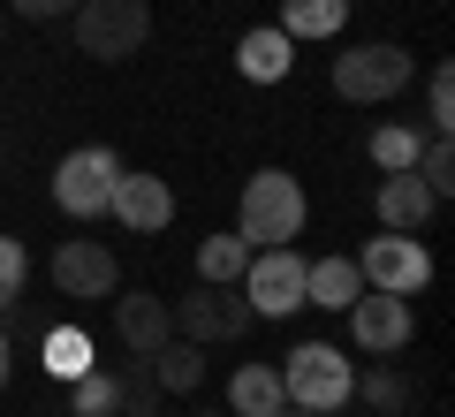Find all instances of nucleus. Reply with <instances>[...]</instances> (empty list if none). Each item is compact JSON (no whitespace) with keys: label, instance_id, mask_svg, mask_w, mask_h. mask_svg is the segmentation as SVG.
Masks as SVG:
<instances>
[{"label":"nucleus","instance_id":"3","mask_svg":"<svg viewBox=\"0 0 455 417\" xmlns=\"http://www.w3.org/2000/svg\"><path fill=\"white\" fill-rule=\"evenodd\" d=\"M410 76H418L410 46H387V38H372V46H349V53L334 61V92L349 99V107H387V99L410 92Z\"/></svg>","mask_w":455,"mask_h":417},{"label":"nucleus","instance_id":"19","mask_svg":"<svg viewBox=\"0 0 455 417\" xmlns=\"http://www.w3.org/2000/svg\"><path fill=\"white\" fill-rule=\"evenodd\" d=\"M349 23V0H281V31L304 46V38H334Z\"/></svg>","mask_w":455,"mask_h":417},{"label":"nucleus","instance_id":"5","mask_svg":"<svg viewBox=\"0 0 455 417\" xmlns=\"http://www.w3.org/2000/svg\"><path fill=\"white\" fill-rule=\"evenodd\" d=\"M114 182H122V160H114L107 145H76L53 167V205H61L68 221H99L107 197H114Z\"/></svg>","mask_w":455,"mask_h":417},{"label":"nucleus","instance_id":"10","mask_svg":"<svg viewBox=\"0 0 455 417\" xmlns=\"http://www.w3.org/2000/svg\"><path fill=\"white\" fill-rule=\"evenodd\" d=\"M410 334H418V311H410V296L364 289L357 304H349V341H357L364 357H403Z\"/></svg>","mask_w":455,"mask_h":417},{"label":"nucleus","instance_id":"29","mask_svg":"<svg viewBox=\"0 0 455 417\" xmlns=\"http://www.w3.org/2000/svg\"><path fill=\"white\" fill-rule=\"evenodd\" d=\"M281 417H334V410H281Z\"/></svg>","mask_w":455,"mask_h":417},{"label":"nucleus","instance_id":"21","mask_svg":"<svg viewBox=\"0 0 455 417\" xmlns=\"http://www.w3.org/2000/svg\"><path fill=\"white\" fill-rule=\"evenodd\" d=\"M243 266H251V243L243 236H205L197 243V281H220V289H235V281H243Z\"/></svg>","mask_w":455,"mask_h":417},{"label":"nucleus","instance_id":"11","mask_svg":"<svg viewBox=\"0 0 455 417\" xmlns=\"http://www.w3.org/2000/svg\"><path fill=\"white\" fill-rule=\"evenodd\" d=\"M107 213H114L122 228H130V236H152V228H167V221H175V190H167L160 175H130V167H122V182H114Z\"/></svg>","mask_w":455,"mask_h":417},{"label":"nucleus","instance_id":"1","mask_svg":"<svg viewBox=\"0 0 455 417\" xmlns=\"http://www.w3.org/2000/svg\"><path fill=\"white\" fill-rule=\"evenodd\" d=\"M311 221V197L304 182L289 175V167H259V175L243 182V205H235V236L251 243V251H281V243H296Z\"/></svg>","mask_w":455,"mask_h":417},{"label":"nucleus","instance_id":"31","mask_svg":"<svg viewBox=\"0 0 455 417\" xmlns=\"http://www.w3.org/2000/svg\"><path fill=\"white\" fill-rule=\"evenodd\" d=\"M212 417H228V410H212Z\"/></svg>","mask_w":455,"mask_h":417},{"label":"nucleus","instance_id":"24","mask_svg":"<svg viewBox=\"0 0 455 417\" xmlns=\"http://www.w3.org/2000/svg\"><path fill=\"white\" fill-rule=\"evenodd\" d=\"M410 175H418L433 197H448V190H455V145H448V137H425V152H418Z\"/></svg>","mask_w":455,"mask_h":417},{"label":"nucleus","instance_id":"15","mask_svg":"<svg viewBox=\"0 0 455 417\" xmlns=\"http://www.w3.org/2000/svg\"><path fill=\"white\" fill-rule=\"evenodd\" d=\"M235 68H243L251 84H281L296 68V38L281 31V23H259V31L235 38Z\"/></svg>","mask_w":455,"mask_h":417},{"label":"nucleus","instance_id":"20","mask_svg":"<svg viewBox=\"0 0 455 417\" xmlns=\"http://www.w3.org/2000/svg\"><path fill=\"white\" fill-rule=\"evenodd\" d=\"M114 410H122V372L92 365L68 380V417H114Z\"/></svg>","mask_w":455,"mask_h":417},{"label":"nucleus","instance_id":"4","mask_svg":"<svg viewBox=\"0 0 455 417\" xmlns=\"http://www.w3.org/2000/svg\"><path fill=\"white\" fill-rule=\"evenodd\" d=\"M68 23H76L84 61H130V53L152 38V8L145 0H76Z\"/></svg>","mask_w":455,"mask_h":417},{"label":"nucleus","instance_id":"13","mask_svg":"<svg viewBox=\"0 0 455 417\" xmlns=\"http://www.w3.org/2000/svg\"><path fill=\"white\" fill-rule=\"evenodd\" d=\"M364 296L357 258H304V311H349Z\"/></svg>","mask_w":455,"mask_h":417},{"label":"nucleus","instance_id":"8","mask_svg":"<svg viewBox=\"0 0 455 417\" xmlns=\"http://www.w3.org/2000/svg\"><path fill=\"white\" fill-rule=\"evenodd\" d=\"M357 273H364V289L418 296L425 281H433V251H425L418 236H395V228H379V236L357 251Z\"/></svg>","mask_w":455,"mask_h":417},{"label":"nucleus","instance_id":"16","mask_svg":"<svg viewBox=\"0 0 455 417\" xmlns=\"http://www.w3.org/2000/svg\"><path fill=\"white\" fill-rule=\"evenodd\" d=\"M228 410L235 417H281L289 395H281V365H243L228 380Z\"/></svg>","mask_w":455,"mask_h":417},{"label":"nucleus","instance_id":"2","mask_svg":"<svg viewBox=\"0 0 455 417\" xmlns=\"http://www.w3.org/2000/svg\"><path fill=\"white\" fill-rule=\"evenodd\" d=\"M349 387H357V372H349V349H334V341H296L281 357V395H289V410H341Z\"/></svg>","mask_w":455,"mask_h":417},{"label":"nucleus","instance_id":"30","mask_svg":"<svg viewBox=\"0 0 455 417\" xmlns=\"http://www.w3.org/2000/svg\"><path fill=\"white\" fill-rule=\"evenodd\" d=\"M114 417H130V410H114Z\"/></svg>","mask_w":455,"mask_h":417},{"label":"nucleus","instance_id":"23","mask_svg":"<svg viewBox=\"0 0 455 417\" xmlns=\"http://www.w3.org/2000/svg\"><path fill=\"white\" fill-rule=\"evenodd\" d=\"M349 395H364L372 410H387V417H403V410H410V380H403V372H387V365H379V372H364V380L349 387Z\"/></svg>","mask_w":455,"mask_h":417},{"label":"nucleus","instance_id":"9","mask_svg":"<svg viewBox=\"0 0 455 417\" xmlns=\"http://www.w3.org/2000/svg\"><path fill=\"white\" fill-rule=\"evenodd\" d=\"M46 273H53V289L76 296V304H99V296L122 289V258H114L107 243H92V236H68L61 251L46 258Z\"/></svg>","mask_w":455,"mask_h":417},{"label":"nucleus","instance_id":"7","mask_svg":"<svg viewBox=\"0 0 455 417\" xmlns=\"http://www.w3.org/2000/svg\"><path fill=\"white\" fill-rule=\"evenodd\" d=\"M251 304L243 289H220V281H197L190 296H175V334L182 341H243L251 334Z\"/></svg>","mask_w":455,"mask_h":417},{"label":"nucleus","instance_id":"17","mask_svg":"<svg viewBox=\"0 0 455 417\" xmlns=\"http://www.w3.org/2000/svg\"><path fill=\"white\" fill-rule=\"evenodd\" d=\"M145 365H152V380H160V395H190V387L205 380V341H182L175 334V341H160Z\"/></svg>","mask_w":455,"mask_h":417},{"label":"nucleus","instance_id":"28","mask_svg":"<svg viewBox=\"0 0 455 417\" xmlns=\"http://www.w3.org/2000/svg\"><path fill=\"white\" fill-rule=\"evenodd\" d=\"M8 372H16V341H8V326H0V387H8Z\"/></svg>","mask_w":455,"mask_h":417},{"label":"nucleus","instance_id":"6","mask_svg":"<svg viewBox=\"0 0 455 417\" xmlns=\"http://www.w3.org/2000/svg\"><path fill=\"white\" fill-rule=\"evenodd\" d=\"M243 304L251 319H289V311H304V258H296V243H281V251H251L243 266Z\"/></svg>","mask_w":455,"mask_h":417},{"label":"nucleus","instance_id":"26","mask_svg":"<svg viewBox=\"0 0 455 417\" xmlns=\"http://www.w3.org/2000/svg\"><path fill=\"white\" fill-rule=\"evenodd\" d=\"M23 273H31V258H23V243L16 236H0V311L23 296Z\"/></svg>","mask_w":455,"mask_h":417},{"label":"nucleus","instance_id":"25","mask_svg":"<svg viewBox=\"0 0 455 417\" xmlns=\"http://www.w3.org/2000/svg\"><path fill=\"white\" fill-rule=\"evenodd\" d=\"M46 372H61V380L92 372V341H84L76 326H53V334H46Z\"/></svg>","mask_w":455,"mask_h":417},{"label":"nucleus","instance_id":"12","mask_svg":"<svg viewBox=\"0 0 455 417\" xmlns=\"http://www.w3.org/2000/svg\"><path fill=\"white\" fill-rule=\"evenodd\" d=\"M114 334H122L130 357H152L160 341H175V304L152 296V289H130L122 304H114Z\"/></svg>","mask_w":455,"mask_h":417},{"label":"nucleus","instance_id":"22","mask_svg":"<svg viewBox=\"0 0 455 417\" xmlns=\"http://www.w3.org/2000/svg\"><path fill=\"white\" fill-rule=\"evenodd\" d=\"M455 129V68L433 61L425 68V137H448Z\"/></svg>","mask_w":455,"mask_h":417},{"label":"nucleus","instance_id":"14","mask_svg":"<svg viewBox=\"0 0 455 417\" xmlns=\"http://www.w3.org/2000/svg\"><path fill=\"white\" fill-rule=\"evenodd\" d=\"M372 213H379V228H395V236H418V228L440 213V197L425 190L418 175H387V182H379V197H372Z\"/></svg>","mask_w":455,"mask_h":417},{"label":"nucleus","instance_id":"18","mask_svg":"<svg viewBox=\"0 0 455 417\" xmlns=\"http://www.w3.org/2000/svg\"><path fill=\"white\" fill-rule=\"evenodd\" d=\"M364 152H372L379 175H410V167H418V152H425V129H418V122H379Z\"/></svg>","mask_w":455,"mask_h":417},{"label":"nucleus","instance_id":"27","mask_svg":"<svg viewBox=\"0 0 455 417\" xmlns=\"http://www.w3.org/2000/svg\"><path fill=\"white\" fill-rule=\"evenodd\" d=\"M8 16H23V23H61V16H76V0H8Z\"/></svg>","mask_w":455,"mask_h":417}]
</instances>
